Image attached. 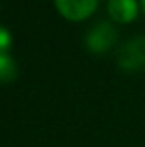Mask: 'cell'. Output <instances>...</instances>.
<instances>
[{
    "mask_svg": "<svg viewBox=\"0 0 145 147\" xmlns=\"http://www.w3.org/2000/svg\"><path fill=\"white\" fill-rule=\"evenodd\" d=\"M115 41V30L108 24V22H101L95 28H91V32L86 37V45L93 52H104L113 45Z\"/></svg>",
    "mask_w": 145,
    "mask_h": 147,
    "instance_id": "1",
    "label": "cell"
},
{
    "mask_svg": "<svg viewBox=\"0 0 145 147\" xmlns=\"http://www.w3.org/2000/svg\"><path fill=\"white\" fill-rule=\"evenodd\" d=\"M97 2L99 0H56V6L63 17L71 21H82L93 13Z\"/></svg>",
    "mask_w": 145,
    "mask_h": 147,
    "instance_id": "2",
    "label": "cell"
},
{
    "mask_svg": "<svg viewBox=\"0 0 145 147\" xmlns=\"http://www.w3.org/2000/svg\"><path fill=\"white\" fill-rule=\"evenodd\" d=\"M119 63L127 69L145 65V37L134 39L119 52Z\"/></svg>",
    "mask_w": 145,
    "mask_h": 147,
    "instance_id": "3",
    "label": "cell"
},
{
    "mask_svg": "<svg viewBox=\"0 0 145 147\" xmlns=\"http://www.w3.org/2000/svg\"><path fill=\"white\" fill-rule=\"evenodd\" d=\"M108 11L115 21L130 22L138 15V4H136V0H110Z\"/></svg>",
    "mask_w": 145,
    "mask_h": 147,
    "instance_id": "4",
    "label": "cell"
},
{
    "mask_svg": "<svg viewBox=\"0 0 145 147\" xmlns=\"http://www.w3.org/2000/svg\"><path fill=\"white\" fill-rule=\"evenodd\" d=\"M17 75V65L7 54H0V82H11Z\"/></svg>",
    "mask_w": 145,
    "mask_h": 147,
    "instance_id": "5",
    "label": "cell"
},
{
    "mask_svg": "<svg viewBox=\"0 0 145 147\" xmlns=\"http://www.w3.org/2000/svg\"><path fill=\"white\" fill-rule=\"evenodd\" d=\"M11 34L7 28H4V26H0V54H7V50L11 47Z\"/></svg>",
    "mask_w": 145,
    "mask_h": 147,
    "instance_id": "6",
    "label": "cell"
},
{
    "mask_svg": "<svg viewBox=\"0 0 145 147\" xmlns=\"http://www.w3.org/2000/svg\"><path fill=\"white\" fill-rule=\"evenodd\" d=\"M142 4H143V9H145V0H142Z\"/></svg>",
    "mask_w": 145,
    "mask_h": 147,
    "instance_id": "7",
    "label": "cell"
}]
</instances>
